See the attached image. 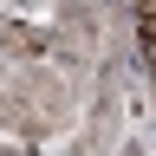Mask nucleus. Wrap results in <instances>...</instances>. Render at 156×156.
Listing matches in <instances>:
<instances>
[{
  "label": "nucleus",
  "mask_w": 156,
  "mask_h": 156,
  "mask_svg": "<svg viewBox=\"0 0 156 156\" xmlns=\"http://www.w3.org/2000/svg\"><path fill=\"white\" fill-rule=\"evenodd\" d=\"M143 52H150V65H156V0L143 7Z\"/></svg>",
  "instance_id": "f257e3e1"
}]
</instances>
